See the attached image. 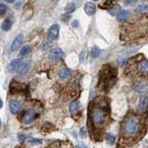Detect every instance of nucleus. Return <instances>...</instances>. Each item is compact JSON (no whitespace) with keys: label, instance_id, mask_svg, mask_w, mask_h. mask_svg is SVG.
Returning a JSON list of instances; mask_svg holds the SVG:
<instances>
[{"label":"nucleus","instance_id":"obj_1","mask_svg":"<svg viewBox=\"0 0 148 148\" xmlns=\"http://www.w3.org/2000/svg\"><path fill=\"white\" fill-rule=\"evenodd\" d=\"M139 121L135 118H128L122 126V131L126 137L134 136L139 131Z\"/></svg>","mask_w":148,"mask_h":148},{"label":"nucleus","instance_id":"obj_2","mask_svg":"<svg viewBox=\"0 0 148 148\" xmlns=\"http://www.w3.org/2000/svg\"><path fill=\"white\" fill-rule=\"evenodd\" d=\"M106 118V113L102 108H94L92 111V122L94 126L101 125Z\"/></svg>","mask_w":148,"mask_h":148},{"label":"nucleus","instance_id":"obj_3","mask_svg":"<svg viewBox=\"0 0 148 148\" xmlns=\"http://www.w3.org/2000/svg\"><path fill=\"white\" fill-rule=\"evenodd\" d=\"M59 34V26L57 24H53L48 30V39L50 41H55L57 39Z\"/></svg>","mask_w":148,"mask_h":148},{"label":"nucleus","instance_id":"obj_4","mask_svg":"<svg viewBox=\"0 0 148 148\" xmlns=\"http://www.w3.org/2000/svg\"><path fill=\"white\" fill-rule=\"evenodd\" d=\"M36 112L34 109H28L24 113V116L22 118V122L24 124H29L33 120V118H35Z\"/></svg>","mask_w":148,"mask_h":148},{"label":"nucleus","instance_id":"obj_5","mask_svg":"<svg viewBox=\"0 0 148 148\" xmlns=\"http://www.w3.org/2000/svg\"><path fill=\"white\" fill-rule=\"evenodd\" d=\"M63 57V51L60 48H54L50 51L49 58L53 61H57Z\"/></svg>","mask_w":148,"mask_h":148},{"label":"nucleus","instance_id":"obj_6","mask_svg":"<svg viewBox=\"0 0 148 148\" xmlns=\"http://www.w3.org/2000/svg\"><path fill=\"white\" fill-rule=\"evenodd\" d=\"M21 65H22V61L20 60V59H18V58L13 59V60L10 62V64L9 66V71H11V72L18 71V69H20Z\"/></svg>","mask_w":148,"mask_h":148},{"label":"nucleus","instance_id":"obj_7","mask_svg":"<svg viewBox=\"0 0 148 148\" xmlns=\"http://www.w3.org/2000/svg\"><path fill=\"white\" fill-rule=\"evenodd\" d=\"M22 41H23V36H22V34H18L16 38L13 40L12 44H11V50L17 51L18 49H20L22 44Z\"/></svg>","mask_w":148,"mask_h":148},{"label":"nucleus","instance_id":"obj_8","mask_svg":"<svg viewBox=\"0 0 148 148\" xmlns=\"http://www.w3.org/2000/svg\"><path fill=\"white\" fill-rule=\"evenodd\" d=\"M9 109L11 111V113L16 114L18 113L20 109V103L17 101V100H10L9 101Z\"/></svg>","mask_w":148,"mask_h":148},{"label":"nucleus","instance_id":"obj_9","mask_svg":"<svg viewBox=\"0 0 148 148\" xmlns=\"http://www.w3.org/2000/svg\"><path fill=\"white\" fill-rule=\"evenodd\" d=\"M148 108V97L147 96H142L139 102L138 109L141 112H144Z\"/></svg>","mask_w":148,"mask_h":148},{"label":"nucleus","instance_id":"obj_10","mask_svg":"<svg viewBox=\"0 0 148 148\" xmlns=\"http://www.w3.org/2000/svg\"><path fill=\"white\" fill-rule=\"evenodd\" d=\"M84 10H85V13L87 15L92 16V15H94L95 13V10H96L95 5L92 2H87L84 6Z\"/></svg>","mask_w":148,"mask_h":148},{"label":"nucleus","instance_id":"obj_11","mask_svg":"<svg viewBox=\"0 0 148 148\" xmlns=\"http://www.w3.org/2000/svg\"><path fill=\"white\" fill-rule=\"evenodd\" d=\"M29 69H30V63L23 62L21 67L20 68V69H18V74H20V76H24V75H26V73L28 72Z\"/></svg>","mask_w":148,"mask_h":148},{"label":"nucleus","instance_id":"obj_12","mask_svg":"<svg viewBox=\"0 0 148 148\" xmlns=\"http://www.w3.org/2000/svg\"><path fill=\"white\" fill-rule=\"evenodd\" d=\"M11 27H12V20H11L10 18H6V20H4V22L2 23V25H1L2 30L3 31H5V32L9 31V30L11 29Z\"/></svg>","mask_w":148,"mask_h":148},{"label":"nucleus","instance_id":"obj_13","mask_svg":"<svg viewBox=\"0 0 148 148\" xmlns=\"http://www.w3.org/2000/svg\"><path fill=\"white\" fill-rule=\"evenodd\" d=\"M138 68L140 69V71L143 74L148 73V61L147 60H143L139 63Z\"/></svg>","mask_w":148,"mask_h":148},{"label":"nucleus","instance_id":"obj_14","mask_svg":"<svg viewBox=\"0 0 148 148\" xmlns=\"http://www.w3.org/2000/svg\"><path fill=\"white\" fill-rule=\"evenodd\" d=\"M79 107H80V105H79V102L78 101H73L70 103L69 105V111L71 114H74L76 113L78 110H79Z\"/></svg>","mask_w":148,"mask_h":148},{"label":"nucleus","instance_id":"obj_15","mask_svg":"<svg viewBox=\"0 0 148 148\" xmlns=\"http://www.w3.org/2000/svg\"><path fill=\"white\" fill-rule=\"evenodd\" d=\"M69 75H70V70L69 69H63L58 72V77L62 80L67 79Z\"/></svg>","mask_w":148,"mask_h":148},{"label":"nucleus","instance_id":"obj_16","mask_svg":"<svg viewBox=\"0 0 148 148\" xmlns=\"http://www.w3.org/2000/svg\"><path fill=\"white\" fill-rule=\"evenodd\" d=\"M128 14H129V12L127 10H121L120 12L118 14V16H117L118 20V21H124L126 18H128Z\"/></svg>","mask_w":148,"mask_h":148},{"label":"nucleus","instance_id":"obj_17","mask_svg":"<svg viewBox=\"0 0 148 148\" xmlns=\"http://www.w3.org/2000/svg\"><path fill=\"white\" fill-rule=\"evenodd\" d=\"M66 12L67 13H71L73 12L74 10L76 9V6H75V4L74 3H69L68 5L66 6Z\"/></svg>","mask_w":148,"mask_h":148},{"label":"nucleus","instance_id":"obj_18","mask_svg":"<svg viewBox=\"0 0 148 148\" xmlns=\"http://www.w3.org/2000/svg\"><path fill=\"white\" fill-rule=\"evenodd\" d=\"M30 51H31V47H30V46H24L21 48L20 55L22 56V57H24V56L28 55L30 53Z\"/></svg>","mask_w":148,"mask_h":148},{"label":"nucleus","instance_id":"obj_19","mask_svg":"<svg viewBox=\"0 0 148 148\" xmlns=\"http://www.w3.org/2000/svg\"><path fill=\"white\" fill-rule=\"evenodd\" d=\"M120 7L118 6V5H116L114 7H112V9H110L109 10V13L111 14V15H117L118 16V14L120 12Z\"/></svg>","mask_w":148,"mask_h":148},{"label":"nucleus","instance_id":"obj_20","mask_svg":"<svg viewBox=\"0 0 148 148\" xmlns=\"http://www.w3.org/2000/svg\"><path fill=\"white\" fill-rule=\"evenodd\" d=\"M99 54H100V49H99V48H97L96 46L92 48V50H91V56H92V57H97L98 56H99Z\"/></svg>","mask_w":148,"mask_h":148},{"label":"nucleus","instance_id":"obj_21","mask_svg":"<svg viewBox=\"0 0 148 148\" xmlns=\"http://www.w3.org/2000/svg\"><path fill=\"white\" fill-rule=\"evenodd\" d=\"M137 10L140 11V12H145V11H148V5H145V4L139 5L138 7H137Z\"/></svg>","mask_w":148,"mask_h":148},{"label":"nucleus","instance_id":"obj_22","mask_svg":"<svg viewBox=\"0 0 148 148\" xmlns=\"http://www.w3.org/2000/svg\"><path fill=\"white\" fill-rule=\"evenodd\" d=\"M7 9V6L5 5V4L0 3V17L3 16V15L6 13Z\"/></svg>","mask_w":148,"mask_h":148},{"label":"nucleus","instance_id":"obj_23","mask_svg":"<svg viewBox=\"0 0 148 148\" xmlns=\"http://www.w3.org/2000/svg\"><path fill=\"white\" fill-rule=\"evenodd\" d=\"M106 141L109 143H112L114 142V140H115V137L113 136V134H111V133H106Z\"/></svg>","mask_w":148,"mask_h":148},{"label":"nucleus","instance_id":"obj_24","mask_svg":"<svg viewBox=\"0 0 148 148\" xmlns=\"http://www.w3.org/2000/svg\"><path fill=\"white\" fill-rule=\"evenodd\" d=\"M28 142L30 143H32V144H39L42 143V141H41L40 139H30Z\"/></svg>","mask_w":148,"mask_h":148},{"label":"nucleus","instance_id":"obj_25","mask_svg":"<svg viewBox=\"0 0 148 148\" xmlns=\"http://www.w3.org/2000/svg\"><path fill=\"white\" fill-rule=\"evenodd\" d=\"M18 141L22 142V141H24L26 139V135L25 134H22V133H20V134L18 135Z\"/></svg>","mask_w":148,"mask_h":148},{"label":"nucleus","instance_id":"obj_26","mask_svg":"<svg viewBox=\"0 0 148 148\" xmlns=\"http://www.w3.org/2000/svg\"><path fill=\"white\" fill-rule=\"evenodd\" d=\"M78 25H79V23H78V20H74L73 22H72V27H78Z\"/></svg>","mask_w":148,"mask_h":148},{"label":"nucleus","instance_id":"obj_27","mask_svg":"<svg viewBox=\"0 0 148 148\" xmlns=\"http://www.w3.org/2000/svg\"><path fill=\"white\" fill-rule=\"evenodd\" d=\"M76 148H86V146H85L84 144H79Z\"/></svg>","mask_w":148,"mask_h":148},{"label":"nucleus","instance_id":"obj_28","mask_svg":"<svg viewBox=\"0 0 148 148\" xmlns=\"http://www.w3.org/2000/svg\"><path fill=\"white\" fill-rule=\"evenodd\" d=\"M2 106H3V101L0 99V108H2Z\"/></svg>","mask_w":148,"mask_h":148},{"label":"nucleus","instance_id":"obj_29","mask_svg":"<svg viewBox=\"0 0 148 148\" xmlns=\"http://www.w3.org/2000/svg\"><path fill=\"white\" fill-rule=\"evenodd\" d=\"M0 127H1V120H0Z\"/></svg>","mask_w":148,"mask_h":148}]
</instances>
